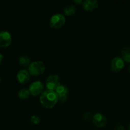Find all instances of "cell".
<instances>
[{"label":"cell","mask_w":130,"mask_h":130,"mask_svg":"<svg viewBox=\"0 0 130 130\" xmlns=\"http://www.w3.org/2000/svg\"><path fill=\"white\" fill-rule=\"evenodd\" d=\"M40 102L43 107L52 109L58 102V98L55 91L47 90L41 94L40 96Z\"/></svg>","instance_id":"6da1fadb"},{"label":"cell","mask_w":130,"mask_h":130,"mask_svg":"<svg viewBox=\"0 0 130 130\" xmlns=\"http://www.w3.org/2000/svg\"><path fill=\"white\" fill-rule=\"evenodd\" d=\"M45 70V66L42 61H34L31 62L28 67V72L30 75L38 76L42 75Z\"/></svg>","instance_id":"7a4b0ae2"},{"label":"cell","mask_w":130,"mask_h":130,"mask_svg":"<svg viewBox=\"0 0 130 130\" xmlns=\"http://www.w3.org/2000/svg\"><path fill=\"white\" fill-rule=\"evenodd\" d=\"M66 23V18L61 13H56L50 19V26L52 29H58L62 27Z\"/></svg>","instance_id":"3957f363"},{"label":"cell","mask_w":130,"mask_h":130,"mask_svg":"<svg viewBox=\"0 0 130 130\" xmlns=\"http://www.w3.org/2000/svg\"><path fill=\"white\" fill-rule=\"evenodd\" d=\"M45 85L47 90L55 91L56 89L61 85L59 77L57 74L50 75L46 79Z\"/></svg>","instance_id":"277c9868"},{"label":"cell","mask_w":130,"mask_h":130,"mask_svg":"<svg viewBox=\"0 0 130 130\" xmlns=\"http://www.w3.org/2000/svg\"><path fill=\"white\" fill-rule=\"evenodd\" d=\"M29 91L33 96H37L42 94L44 90V85L40 81H36L33 82L29 86Z\"/></svg>","instance_id":"5b68a950"},{"label":"cell","mask_w":130,"mask_h":130,"mask_svg":"<svg viewBox=\"0 0 130 130\" xmlns=\"http://www.w3.org/2000/svg\"><path fill=\"white\" fill-rule=\"evenodd\" d=\"M12 41L11 35L6 30H2L0 32V46L6 48L11 44Z\"/></svg>","instance_id":"8992f818"},{"label":"cell","mask_w":130,"mask_h":130,"mask_svg":"<svg viewBox=\"0 0 130 130\" xmlns=\"http://www.w3.org/2000/svg\"><path fill=\"white\" fill-rule=\"evenodd\" d=\"M124 60L121 57H116L111 61V69L115 72H119L124 67Z\"/></svg>","instance_id":"52a82bcc"},{"label":"cell","mask_w":130,"mask_h":130,"mask_svg":"<svg viewBox=\"0 0 130 130\" xmlns=\"http://www.w3.org/2000/svg\"><path fill=\"white\" fill-rule=\"evenodd\" d=\"M57 98H58V101L63 103L66 101L68 95L69 90L68 88L64 85H61L55 91Z\"/></svg>","instance_id":"ba28073f"},{"label":"cell","mask_w":130,"mask_h":130,"mask_svg":"<svg viewBox=\"0 0 130 130\" xmlns=\"http://www.w3.org/2000/svg\"><path fill=\"white\" fill-rule=\"evenodd\" d=\"M93 121L94 125L98 128H103L107 124V118L101 113H96L93 117Z\"/></svg>","instance_id":"9c48e42d"},{"label":"cell","mask_w":130,"mask_h":130,"mask_svg":"<svg viewBox=\"0 0 130 130\" xmlns=\"http://www.w3.org/2000/svg\"><path fill=\"white\" fill-rule=\"evenodd\" d=\"M17 78L20 84L25 85L28 83V81L30 79V74L27 70L21 69L18 72L17 74Z\"/></svg>","instance_id":"30bf717a"},{"label":"cell","mask_w":130,"mask_h":130,"mask_svg":"<svg viewBox=\"0 0 130 130\" xmlns=\"http://www.w3.org/2000/svg\"><path fill=\"white\" fill-rule=\"evenodd\" d=\"M83 8L87 11H93L98 8V1L96 0H85L83 1Z\"/></svg>","instance_id":"8fae6325"},{"label":"cell","mask_w":130,"mask_h":130,"mask_svg":"<svg viewBox=\"0 0 130 130\" xmlns=\"http://www.w3.org/2000/svg\"><path fill=\"white\" fill-rule=\"evenodd\" d=\"M122 59L126 62L130 63V47L126 46L122 48L121 51Z\"/></svg>","instance_id":"7c38bea8"},{"label":"cell","mask_w":130,"mask_h":130,"mask_svg":"<svg viewBox=\"0 0 130 130\" xmlns=\"http://www.w3.org/2000/svg\"><path fill=\"white\" fill-rule=\"evenodd\" d=\"M19 62L23 67H29L31 64L30 58L26 55H22L19 58Z\"/></svg>","instance_id":"4fadbf2b"},{"label":"cell","mask_w":130,"mask_h":130,"mask_svg":"<svg viewBox=\"0 0 130 130\" xmlns=\"http://www.w3.org/2000/svg\"><path fill=\"white\" fill-rule=\"evenodd\" d=\"M76 11V7L73 5H68L64 8V13L67 16H71L75 14Z\"/></svg>","instance_id":"5bb4252c"},{"label":"cell","mask_w":130,"mask_h":130,"mask_svg":"<svg viewBox=\"0 0 130 130\" xmlns=\"http://www.w3.org/2000/svg\"><path fill=\"white\" fill-rule=\"evenodd\" d=\"M30 92H29V90L28 89H22L20 91H19V93H18V96L20 98V99H22V100H24V99H26L28 98H29V95H30Z\"/></svg>","instance_id":"9a60e30c"},{"label":"cell","mask_w":130,"mask_h":130,"mask_svg":"<svg viewBox=\"0 0 130 130\" xmlns=\"http://www.w3.org/2000/svg\"><path fill=\"white\" fill-rule=\"evenodd\" d=\"M30 121L33 124H38L40 123V118L38 116H32L30 119Z\"/></svg>","instance_id":"2e32d148"},{"label":"cell","mask_w":130,"mask_h":130,"mask_svg":"<svg viewBox=\"0 0 130 130\" xmlns=\"http://www.w3.org/2000/svg\"><path fill=\"white\" fill-rule=\"evenodd\" d=\"M84 119L85 120H90V119H93V116H92V114L89 112H85L84 114V116H83Z\"/></svg>","instance_id":"e0dca14e"},{"label":"cell","mask_w":130,"mask_h":130,"mask_svg":"<svg viewBox=\"0 0 130 130\" xmlns=\"http://www.w3.org/2000/svg\"><path fill=\"white\" fill-rule=\"evenodd\" d=\"M115 130H124V127L122 124H117L115 127Z\"/></svg>","instance_id":"ac0fdd59"},{"label":"cell","mask_w":130,"mask_h":130,"mask_svg":"<svg viewBox=\"0 0 130 130\" xmlns=\"http://www.w3.org/2000/svg\"><path fill=\"white\" fill-rule=\"evenodd\" d=\"M74 3L77 4V5H80V4L83 3V1L82 0H75V1H74Z\"/></svg>","instance_id":"d6986e66"},{"label":"cell","mask_w":130,"mask_h":130,"mask_svg":"<svg viewBox=\"0 0 130 130\" xmlns=\"http://www.w3.org/2000/svg\"><path fill=\"white\" fill-rule=\"evenodd\" d=\"M3 60V54H1V53H0V63L2 62Z\"/></svg>","instance_id":"ffe728a7"},{"label":"cell","mask_w":130,"mask_h":130,"mask_svg":"<svg viewBox=\"0 0 130 130\" xmlns=\"http://www.w3.org/2000/svg\"><path fill=\"white\" fill-rule=\"evenodd\" d=\"M128 130H130V124L128 126Z\"/></svg>","instance_id":"44dd1931"},{"label":"cell","mask_w":130,"mask_h":130,"mask_svg":"<svg viewBox=\"0 0 130 130\" xmlns=\"http://www.w3.org/2000/svg\"><path fill=\"white\" fill-rule=\"evenodd\" d=\"M128 71H129V72H130V66H129V68H128Z\"/></svg>","instance_id":"7402d4cb"},{"label":"cell","mask_w":130,"mask_h":130,"mask_svg":"<svg viewBox=\"0 0 130 130\" xmlns=\"http://www.w3.org/2000/svg\"><path fill=\"white\" fill-rule=\"evenodd\" d=\"M1 77H0V82H1Z\"/></svg>","instance_id":"603a6c76"}]
</instances>
